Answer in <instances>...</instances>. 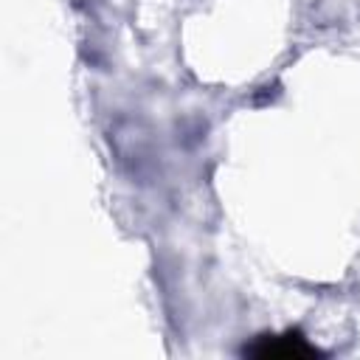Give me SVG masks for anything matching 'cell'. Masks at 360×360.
<instances>
[{
    "label": "cell",
    "mask_w": 360,
    "mask_h": 360,
    "mask_svg": "<svg viewBox=\"0 0 360 360\" xmlns=\"http://www.w3.org/2000/svg\"><path fill=\"white\" fill-rule=\"evenodd\" d=\"M250 357H315L321 354L312 343H307V338H301L298 332H284V335H262L256 338L250 346L242 349Z\"/></svg>",
    "instance_id": "1"
}]
</instances>
